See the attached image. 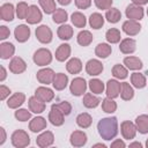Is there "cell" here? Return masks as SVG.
Instances as JSON below:
<instances>
[{
	"instance_id": "4",
	"label": "cell",
	"mask_w": 148,
	"mask_h": 148,
	"mask_svg": "<svg viewBox=\"0 0 148 148\" xmlns=\"http://www.w3.org/2000/svg\"><path fill=\"white\" fill-rule=\"evenodd\" d=\"M87 90V83L83 77H75L73 79L71 86H69V91L74 96H81L86 92Z\"/></svg>"
},
{
	"instance_id": "23",
	"label": "cell",
	"mask_w": 148,
	"mask_h": 148,
	"mask_svg": "<svg viewBox=\"0 0 148 148\" xmlns=\"http://www.w3.org/2000/svg\"><path fill=\"white\" fill-rule=\"evenodd\" d=\"M68 83V76L64 73H58L54 75L53 77V81H52V84L56 90H62L66 88Z\"/></svg>"
},
{
	"instance_id": "29",
	"label": "cell",
	"mask_w": 148,
	"mask_h": 148,
	"mask_svg": "<svg viewBox=\"0 0 148 148\" xmlns=\"http://www.w3.org/2000/svg\"><path fill=\"white\" fill-rule=\"evenodd\" d=\"M57 34H58V37H59L60 39H62V40H68V39H71L72 36H73V28H72L71 25H68V24H62V25H60V27L58 28Z\"/></svg>"
},
{
	"instance_id": "34",
	"label": "cell",
	"mask_w": 148,
	"mask_h": 148,
	"mask_svg": "<svg viewBox=\"0 0 148 148\" xmlns=\"http://www.w3.org/2000/svg\"><path fill=\"white\" fill-rule=\"evenodd\" d=\"M77 43L81 46H88L91 42H92V35L90 31L88 30H82L77 34Z\"/></svg>"
},
{
	"instance_id": "11",
	"label": "cell",
	"mask_w": 148,
	"mask_h": 148,
	"mask_svg": "<svg viewBox=\"0 0 148 148\" xmlns=\"http://www.w3.org/2000/svg\"><path fill=\"white\" fill-rule=\"evenodd\" d=\"M14 36L18 43H24L30 37V28L25 24H20L14 30Z\"/></svg>"
},
{
	"instance_id": "38",
	"label": "cell",
	"mask_w": 148,
	"mask_h": 148,
	"mask_svg": "<svg viewBox=\"0 0 148 148\" xmlns=\"http://www.w3.org/2000/svg\"><path fill=\"white\" fill-rule=\"evenodd\" d=\"M72 23L76 27V28H84L86 24H87V20H86V16L80 13V12H75L72 14Z\"/></svg>"
},
{
	"instance_id": "26",
	"label": "cell",
	"mask_w": 148,
	"mask_h": 148,
	"mask_svg": "<svg viewBox=\"0 0 148 148\" xmlns=\"http://www.w3.org/2000/svg\"><path fill=\"white\" fill-rule=\"evenodd\" d=\"M71 56V46L68 44H61L56 51V59L58 61H65Z\"/></svg>"
},
{
	"instance_id": "57",
	"label": "cell",
	"mask_w": 148,
	"mask_h": 148,
	"mask_svg": "<svg viewBox=\"0 0 148 148\" xmlns=\"http://www.w3.org/2000/svg\"><path fill=\"white\" fill-rule=\"evenodd\" d=\"M71 1H72V0H58V2H59L60 5H62V6H67V5H69Z\"/></svg>"
},
{
	"instance_id": "40",
	"label": "cell",
	"mask_w": 148,
	"mask_h": 148,
	"mask_svg": "<svg viewBox=\"0 0 148 148\" xmlns=\"http://www.w3.org/2000/svg\"><path fill=\"white\" fill-rule=\"evenodd\" d=\"M120 31L118 30V29H116V28H111V29H109L108 31H106V34H105V38H106V40L109 42V43H111V44H116V43H118L119 40H120Z\"/></svg>"
},
{
	"instance_id": "6",
	"label": "cell",
	"mask_w": 148,
	"mask_h": 148,
	"mask_svg": "<svg viewBox=\"0 0 148 148\" xmlns=\"http://www.w3.org/2000/svg\"><path fill=\"white\" fill-rule=\"evenodd\" d=\"M120 131H121V134H123L124 139L131 140V139H134V138H135V134H136V126H135V124H133L132 121L125 120V121H123L121 125H120Z\"/></svg>"
},
{
	"instance_id": "31",
	"label": "cell",
	"mask_w": 148,
	"mask_h": 148,
	"mask_svg": "<svg viewBox=\"0 0 148 148\" xmlns=\"http://www.w3.org/2000/svg\"><path fill=\"white\" fill-rule=\"evenodd\" d=\"M124 65H126V67L132 71H138L142 68V61L138 57H126L124 59Z\"/></svg>"
},
{
	"instance_id": "36",
	"label": "cell",
	"mask_w": 148,
	"mask_h": 148,
	"mask_svg": "<svg viewBox=\"0 0 148 148\" xmlns=\"http://www.w3.org/2000/svg\"><path fill=\"white\" fill-rule=\"evenodd\" d=\"M89 24L92 29H101L104 24V17L99 13H92L89 17Z\"/></svg>"
},
{
	"instance_id": "27",
	"label": "cell",
	"mask_w": 148,
	"mask_h": 148,
	"mask_svg": "<svg viewBox=\"0 0 148 148\" xmlns=\"http://www.w3.org/2000/svg\"><path fill=\"white\" fill-rule=\"evenodd\" d=\"M66 68L71 74H77L82 69V62L79 58H71L66 64Z\"/></svg>"
},
{
	"instance_id": "52",
	"label": "cell",
	"mask_w": 148,
	"mask_h": 148,
	"mask_svg": "<svg viewBox=\"0 0 148 148\" xmlns=\"http://www.w3.org/2000/svg\"><path fill=\"white\" fill-rule=\"evenodd\" d=\"M9 35H10V31H9V29L6 27V25H1L0 27V39H6L7 37H9Z\"/></svg>"
},
{
	"instance_id": "61",
	"label": "cell",
	"mask_w": 148,
	"mask_h": 148,
	"mask_svg": "<svg viewBox=\"0 0 148 148\" xmlns=\"http://www.w3.org/2000/svg\"><path fill=\"white\" fill-rule=\"evenodd\" d=\"M147 15H148V8H147Z\"/></svg>"
},
{
	"instance_id": "41",
	"label": "cell",
	"mask_w": 148,
	"mask_h": 148,
	"mask_svg": "<svg viewBox=\"0 0 148 148\" xmlns=\"http://www.w3.org/2000/svg\"><path fill=\"white\" fill-rule=\"evenodd\" d=\"M102 109L106 113H113L117 110V103L113 101V98L106 97L102 102Z\"/></svg>"
},
{
	"instance_id": "8",
	"label": "cell",
	"mask_w": 148,
	"mask_h": 148,
	"mask_svg": "<svg viewBox=\"0 0 148 148\" xmlns=\"http://www.w3.org/2000/svg\"><path fill=\"white\" fill-rule=\"evenodd\" d=\"M126 16L130 20H135V21H140L143 17V8L141 6H138L135 3L128 5L126 7Z\"/></svg>"
},
{
	"instance_id": "43",
	"label": "cell",
	"mask_w": 148,
	"mask_h": 148,
	"mask_svg": "<svg viewBox=\"0 0 148 148\" xmlns=\"http://www.w3.org/2000/svg\"><path fill=\"white\" fill-rule=\"evenodd\" d=\"M29 8H30V6H28L24 1L18 2L17 6H16V15H17V17H18L20 20L27 18L28 13H29Z\"/></svg>"
},
{
	"instance_id": "42",
	"label": "cell",
	"mask_w": 148,
	"mask_h": 148,
	"mask_svg": "<svg viewBox=\"0 0 148 148\" xmlns=\"http://www.w3.org/2000/svg\"><path fill=\"white\" fill-rule=\"evenodd\" d=\"M89 88L94 94H102L104 91V83L99 79H91L89 81Z\"/></svg>"
},
{
	"instance_id": "19",
	"label": "cell",
	"mask_w": 148,
	"mask_h": 148,
	"mask_svg": "<svg viewBox=\"0 0 148 148\" xmlns=\"http://www.w3.org/2000/svg\"><path fill=\"white\" fill-rule=\"evenodd\" d=\"M35 96L38 97L39 99H42L43 102L47 103V102H51L54 97V92L50 89V88H46V87H38L35 91Z\"/></svg>"
},
{
	"instance_id": "49",
	"label": "cell",
	"mask_w": 148,
	"mask_h": 148,
	"mask_svg": "<svg viewBox=\"0 0 148 148\" xmlns=\"http://www.w3.org/2000/svg\"><path fill=\"white\" fill-rule=\"evenodd\" d=\"M57 106L62 111V113H64L65 116H68V114L71 113V111H72V105H71L68 102H66V101L58 103Z\"/></svg>"
},
{
	"instance_id": "22",
	"label": "cell",
	"mask_w": 148,
	"mask_h": 148,
	"mask_svg": "<svg viewBox=\"0 0 148 148\" xmlns=\"http://www.w3.org/2000/svg\"><path fill=\"white\" fill-rule=\"evenodd\" d=\"M0 16L3 21L10 22L14 20V6L12 3H3L0 7Z\"/></svg>"
},
{
	"instance_id": "33",
	"label": "cell",
	"mask_w": 148,
	"mask_h": 148,
	"mask_svg": "<svg viewBox=\"0 0 148 148\" xmlns=\"http://www.w3.org/2000/svg\"><path fill=\"white\" fill-rule=\"evenodd\" d=\"M133 96H134V90L131 87V84L128 82H123L120 88V97L124 101H130L133 98Z\"/></svg>"
},
{
	"instance_id": "2",
	"label": "cell",
	"mask_w": 148,
	"mask_h": 148,
	"mask_svg": "<svg viewBox=\"0 0 148 148\" xmlns=\"http://www.w3.org/2000/svg\"><path fill=\"white\" fill-rule=\"evenodd\" d=\"M12 143L16 148H24L30 143V138L25 131L16 130L12 134Z\"/></svg>"
},
{
	"instance_id": "1",
	"label": "cell",
	"mask_w": 148,
	"mask_h": 148,
	"mask_svg": "<svg viewBox=\"0 0 148 148\" xmlns=\"http://www.w3.org/2000/svg\"><path fill=\"white\" fill-rule=\"evenodd\" d=\"M97 130L102 139L111 140L118 134V121L116 117L102 118L97 124Z\"/></svg>"
},
{
	"instance_id": "13",
	"label": "cell",
	"mask_w": 148,
	"mask_h": 148,
	"mask_svg": "<svg viewBox=\"0 0 148 148\" xmlns=\"http://www.w3.org/2000/svg\"><path fill=\"white\" fill-rule=\"evenodd\" d=\"M54 75H56L54 72L51 68H43V69H39L37 72L36 77H37V80L40 83H43V84H50V83H52Z\"/></svg>"
},
{
	"instance_id": "15",
	"label": "cell",
	"mask_w": 148,
	"mask_h": 148,
	"mask_svg": "<svg viewBox=\"0 0 148 148\" xmlns=\"http://www.w3.org/2000/svg\"><path fill=\"white\" fill-rule=\"evenodd\" d=\"M121 83H119L117 80H109L106 83V96L110 98H116L120 94Z\"/></svg>"
},
{
	"instance_id": "16",
	"label": "cell",
	"mask_w": 148,
	"mask_h": 148,
	"mask_svg": "<svg viewBox=\"0 0 148 148\" xmlns=\"http://www.w3.org/2000/svg\"><path fill=\"white\" fill-rule=\"evenodd\" d=\"M71 145L74 147H82L87 143V134L82 131H74L71 134Z\"/></svg>"
},
{
	"instance_id": "51",
	"label": "cell",
	"mask_w": 148,
	"mask_h": 148,
	"mask_svg": "<svg viewBox=\"0 0 148 148\" xmlns=\"http://www.w3.org/2000/svg\"><path fill=\"white\" fill-rule=\"evenodd\" d=\"M9 94H10L9 88L6 87V86H3V84H1V86H0V99H1V101L6 99V97L9 96Z\"/></svg>"
},
{
	"instance_id": "28",
	"label": "cell",
	"mask_w": 148,
	"mask_h": 148,
	"mask_svg": "<svg viewBox=\"0 0 148 148\" xmlns=\"http://www.w3.org/2000/svg\"><path fill=\"white\" fill-rule=\"evenodd\" d=\"M135 126H136V131H139V133H141V134L148 133V116L141 114V116L136 117Z\"/></svg>"
},
{
	"instance_id": "59",
	"label": "cell",
	"mask_w": 148,
	"mask_h": 148,
	"mask_svg": "<svg viewBox=\"0 0 148 148\" xmlns=\"http://www.w3.org/2000/svg\"><path fill=\"white\" fill-rule=\"evenodd\" d=\"M94 147H102V148H105L106 146L103 145V143H96V145H94Z\"/></svg>"
},
{
	"instance_id": "53",
	"label": "cell",
	"mask_w": 148,
	"mask_h": 148,
	"mask_svg": "<svg viewBox=\"0 0 148 148\" xmlns=\"http://www.w3.org/2000/svg\"><path fill=\"white\" fill-rule=\"evenodd\" d=\"M125 146H126L125 142L123 140H120V139H117L116 141H113L111 143V148H124Z\"/></svg>"
},
{
	"instance_id": "32",
	"label": "cell",
	"mask_w": 148,
	"mask_h": 148,
	"mask_svg": "<svg viewBox=\"0 0 148 148\" xmlns=\"http://www.w3.org/2000/svg\"><path fill=\"white\" fill-rule=\"evenodd\" d=\"M83 105L88 109H94L96 106H98V104L101 103V99L96 96H94L90 92H87L84 96H83Z\"/></svg>"
},
{
	"instance_id": "18",
	"label": "cell",
	"mask_w": 148,
	"mask_h": 148,
	"mask_svg": "<svg viewBox=\"0 0 148 148\" xmlns=\"http://www.w3.org/2000/svg\"><path fill=\"white\" fill-rule=\"evenodd\" d=\"M28 104H29L30 111L34 112V113H42L45 110V106H46L45 102H43L42 99H39L36 96H31L28 101Z\"/></svg>"
},
{
	"instance_id": "50",
	"label": "cell",
	"mask_w": 148,
	"mask_h": 148,
	"mask_svg": "<svg viewBox=\"0 0 148 148\" xmlns=\"http://www.w3.org/2000/svg\"><path fill=\"white\" fill-rule=\"evenodd\" d=\"M91 5V0H75V6L79 9H87Z\"/></svg>"
},
{
	"instance_id": "37",
	"label": "cell",
	"mask_w": 148,
	"mask_h": 148,
	"mask_svg": "<svg viewBox=\"0 0 148 148\" xmlns=\"http://www.w3.org/2000/svg\"><path fill=\"white\" fill-rule=\"evenodd\" d=\"M92 123V118L89 113L87 112H83V113H80L77 117H76V124L82 127V128H88Z\"/></svg>"
},
{
	"instance_id": "47",
	"label": "cell",
	"mask_w": 148,
	"mask_h": 148,
	"mask_svg": "<svg viewBox=\"0 0 148 148\" xmlns=\"http://www.w3.org/2000/svg\"><path fill=\"white\" fill-rule=\"evenodd\" d=\"M30 117L31 113L27 109H18L17 111H15V118L20 121H27L30 119Z\"/></svg>"
},
{
	"instance_id": "39",
	"label": "cell",
	"mask_w": 148,
	"mask_h": 148,
	"mask_svg": "<svg viewBox=\"0 0 148 148\" xmlns=\"http://www.w3.org/2000/svg\"><path fill=\"white\" fill-rule=\"evenodd\" d=\"M105 18H106L110 23H117V22L121 18V13H120L119 9H117V8H109V9L106 10Z\"/></svg>"
},
{
	"instance_id": "20",
	"label": "cell",
	"mask_w": 148,
	"mask_h": 148,
	"mask_svg": "<svg viewBox=\"0 0 148 148\" xmlns=\"http://www.w3.org/2000/svg\"><path fill=\"white\" fill-rule=\"evenodd\" d=\"M136 49V43L134 39L132 38H125L120 42V45H119V50L121 53L124 54H130V53H133Z\"/></svg>"
},
{
	"instance_id": "9",
	"label": "cell",
	"mask_w": 148,
	"mask_h": 148,
	"mask_svg": "<svg viewBox=\"0 0 148 148\" xmlns=\"http://www.w3.org/2000/svg\"><path fill=\"white\" fill-rule=\"evenodd\" d=\"M141 25L135 20H127L123 23V31L128 36H135L140 32Z\"/></svg>"
},
{
	"instance_id": "21",
	"label": "cell",
	"mask_w": 148,
	"mask_h": 148,
	"mask_svg": "<svg viewBox=\"0 0 148 148\" xmlns=\"http://www.w3.org/2000/svg\"><path fill=\"white\" fill-rule=\"evenodd\" d=\"M25 101V95L23 92H15L14 95H12L8 101H7V105L10 109H17L18 106H21Z\"/></svg>"
},
{
	"instance_id": "12",
	"label": "cell",
	"mask_w": 148,
	"mask_h": 148,
	"mask_svg": "<svg viewBox=\"0 0 148 148\" xmlns=\"http://www.w3.org/2000/svg\"><path fill=\"white\" fill-rule=\"evenodd\" d=\"M27 69L25 61L20 57H14L9 62V71L14 74H21Z\"/></svg>"
},
{
	"instance_id": "30",
	"label": "cell",
	"mask_w": 148,
	"mask_h": 148,
	"mask_svg": "<svg viewBox=\"0 0 148 148\" xmlns=\"http://www.w3.org/2000/svg\"><path fill=\"white\" fill-rule=\"evenodd\" d=\"M112 52V49L106 43H99L95 49V54L98 58H108Z\"/></svg>"
},
{
	"instance_id": "14",
	"label": "cell",
	"mask_w": 148,
	"mask_h": 148,
	"mask_svg": "<svg viewBox=\"0 0 148 148\" xmlns=\"http://www.w3.org/2000/svg\"><path fill=\"white\" fill-rule=\"evenodd\" d=\"M54 142V136H53V133L50 132V131H46L42 134H39L36 139V143L38 147L40 148H45V147H49L51 146L52 143Z\"/></svg>"
},
{
	"instance_id": "5",
	"label": "cell",
	"mask_w": 148,
	"mask_h": 148,
	"mask_svg": "<svg viewBox=\"0 0 148 148\" xmlns=\"http://www.w3.org/2000/svg\"><path fill=\"white\" fill-rule=\"evenodd\" d=\"M49 120L54 126H61L64 124V121H65V114L57 106V104H53L51 106V111L49 113Z\"/></svg>"
},
{
	"instance_id": "55",
	"label": "cell",
	"mask_w": 148,
	"mask_h": 148,
	"mask_svg": "<svg viewBox=\"0 0 148 148\" xmlns=\"http://www.w3.org/2000/svg\"><path fill=\"white\" fill-rule=\"evenodd\" d=\"M0 71H1L0 81H3V80L6 79V75H7V73H6V69H5V67H3V66H1V67H0Z\"/></svg>"
},
{
	"instance_id": "46",
	"label": "cell",
	"mask_w": 148,
	"mask_h": 148,
	"mask_svg": "<svg viewBox=\"0 0 148 148\" xmlns=\"http://www.w3.org/2000/svg\"><path fill=\"white\" fill-rule=\"evenodd\" d=\"M68 18V15H67V12L65 9H56V12L53 13V16H52V20L54 23H64L66 22Z\"/></svg>"
},
{
	"instance_id": "10",
	"label": "cell",
	"mask_w": 148,
	"mask_h": 148,
	"mask_svg": "<svg viewBox=\"0 0 148 148\" xmlns=\"http://www.w3.org/2000/svg\"><path fill=\"white\" fill-rule=\"evenodd\" d=\"M86 71L91 76L99 75L103 72V64L97 59H90L86 64Z\"/></svg>"
},
{
	"instance_id": "35",
	"label": "cell",
	"mask_w": 148,
	"mask_h": 148,
	"mask_svg": "<svg viewBox=\"0 0 148 148\" xmlns=\"http://www.w3.org/2000/svg\"><path fill=\"white\" fill-rule=\"evenodd\" d=\"M131 83H132L135 88L141 89V88H143V87L146 86L147 81H146V77H145L143 74L135 72V73H133V74L131 75Z\"/></svg>"
},
{
	"instance_id": "60",
	"label": "cell",
	"mask_w": 148,
	"mask_h": 148,
	"mask_svg": "<svg viewBox=\"0 0 148 148\" xmlns=\"http://www.w3.org/2000/svg\"><path fill=\"white\" fill-rule=\"evenodd\" d=\"M146 147L148 148V139H147V141H146Z\"/></svg>"
},
{
	"instance_id": "54",
	"label": "cell",
	"mask_w": 148,
	"mask_h": 148,
	"mask_svg": "<svg viewBox=\"0 0 148 148\" xmlns=\"http://www.w3.org/2000/svg\"><path fill=\"white\" fill-rule=\"evenodd\" d=\"M5 141H6V132L3 127H0V145H3Z\"/></svg>"
},
{
	"instance_id": "58",
	"label": "cell",
	"mask_w": 148,
	"mask_h": 148,
	"mask_svg": "<svg viewBox=\"0 0 148 148\" xmlns=\"http://www.w3.org/2000/svg\"><path fill=\"white\" fill-rule=\"evenodd\" d=\"M130 147H131V148H133V147H139V148H141V147H142V145H141L140 142H133V143H131V145H130Z\"/></svg>"
},
{
	"instance_id": "48",
	"label": "cell",
	"mask_w": 148,
	"mask_h": 148,
	"mask_svg": "<svg viewBox=\"0 0 148 148\" xmlns=\"http://www.w3.org/2000/svg\"><path fill=\"white\" fill-rule=\"evenodd\" d=\"M95 5H96V7H97L98 9L105 10V9L111 8L112 0H95Z\"/></svg>"
},
{
	"instance_id": "7",
	"label": "cell",
	"mask_w": 148,
	"mask_h": 148,
	"mask_svg": "<svg viewBox=\"0 0 148 148\" xmlns=\"http://www.w3.org/2000/svg\"><path fill=\"white\" fill-rule=\"evenodd\" d=\"M36 37L40 43L47 44L52 40V31L47 25H39L36 29Z\"/></svg>"
},
{
	"instance_id": "24",
	"label": "cell",
	"mask_w": 148,
	"mask_h": 148,
	"mask_svg": "<svg viewBox=\"0 0 148 148\" xmlns=\"http://www.w3.org/2000/svg\"><path fill=\"white\" fill-rule=\"evenodd\" d=\"M46 127V120L43 117H36L29 123V130L34 133L40 132Z\"/></svg>"
},
{
	"instance_id": "25",
	"label": "cell",
	"mask_w": 148,
	"mask_h": 148,
	"mask_svg": "<svg viewBox=\"0 0 148 148\" xmlns=\"http://www.w3.org/2000/svg\"><path fill=\"white\" fill-rule=\"evenodd\" d=\"M15 52V46L9 43V42H5L0 44V57L1 59H9L10 57H13Z\"/></svg>"
},
{
	"instance_id": "3",
	"label": "cell",
	"mask_w": 148,
	"mask_h": 148,
	"mask_svg": "<svg viewBox=\"0 0 148 148\" xmlns=\"http://www.w3.org/2000/svg\"><path fill=\"white\" fill-rule=\"evenodd\" d=\"M32 60L37 66H46L52 61V54L47 49H38L34 53Z\"/></svg>"
},
{
	"instance_id": "45",
	"label": "cell",
	"mask_w": 148,
	"mask_h": 148,
	"mask_svg": "<svg viewBox=\"0 0 148 148\" xmlns=\"http://www.w3.org/2000/svg\"><path fill=\"white\" fill-rule=\"evenodd\" d=\"M42 9L46 14H52L56 12V1L54 0H38Z\"/></svg>"
},
{
	"instance_id": "17",
	"label": "cell",
	"mask_w": 148,
	"mask_h": 148,
	"mask_svg": "<svg viewBox=\"0 0 148 148\" xmlns=\"http://www.w3.org/2000/svg\"><path fill=\"white\" fill-rule=\"evenodd\" d=\"M25 20L29 24H36V23H39L42 21V12L39 10V8L36 5L30 6L29 13H28V16Z\"/></svg>"
},
{
	"instance_id": "56",
	"label": "cell",
	"mask_w": 148,
	"mask_h": 148,
	"mask_svg": "<svg viewBox=\"0 0 148 148\" xmlns=\"http://www.w3.org/2000/svg\"><path fill=\"white\" fill-rule=\"evenodd\" d=\"M132 1H133V3H135L138 6H141V5H145L148 2V0H132Z\"/></svg>"
},
{
	"instance_id": "44",
	"label": "cell",
	"mask_w": 148,
	"mask_h": 148,
	"mask_svg": "<svg viewBox=\"0 0 148 148\" xmlns=\"http://www.w3.org/2000/svg\"><path fill=\"white\" fill-rule=\"evenodd\" d=\"M112 75H113L116 79H120V80L126 79V77H127V69H126L123 65L117 64V65H114V66L112 67Z\"/></svg>"
}]
</instances>
